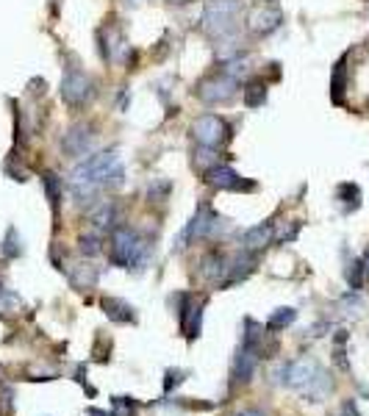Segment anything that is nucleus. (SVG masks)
<instances>
[{
	"instance_id": "obj_1",
	"label": "nucleus",
	"mask_w": 369,
	"mask_h": 416,
	"mask_svg": "<svg viewBox=\"0 0 369 416\" xmlns=\"http://www.w3.org/2000/svg\"><path fill=\"white\" fill-rule=\"evenodd\" d=\"M123 184H125V167L114 150L95 153L72 170V186H89L100 192V189H120Z\"/></svg>"
},
{
	"instance_id": "obj_2",
	"label": "nucleus",
	"mask_w": 369,
	"mask_h": 416,
	"mask_svg": "<svg viewBox=\"0 0 369 416\" xmlns=\"http://www.w3.org/2000/svg\"><path fill=\"white\" fill-rule=\"evenodd\" d=\"M109 258L114 266H128L134 272H142L150 261V244L128 225H120L111 230V250Z\"/></svg>"
},
{
	"instance_id": "obj_3",
	"label": "nucleus",
	"mask_w": 369,
	"mask_h": 416,
	"mask_svg": "<svg viewBox=\"0 0 369 416\" xmlns=\"http://www.w3.org/2000/svg\"><path fill=\"white\" fill-rule=\"evenodd\" d=\"M239 25V0H208L203 11V28L214 36H228Z\"/></svg>"
},
{
	"instance_id": "obj_4",
	"label": "nucleus",
	"mask_w": 369,
	"mask_h": 416,
	"mask_svg": "<svg viewBox=\"0 0 369 416\" xmlns=\"http://www.w3.org/2000/svg\"><path fill=\"white\" fill-rule=\"evenodd\" d=\"M194 95L208 103V106H217V103H228L233 95H236V78H230L228 72H217V75H205L197 86H194Z\"/></svg>"
},
{
	"instance_id": "obj_5",
	"label": "nucleus",
	"mask_w": 369,
	"mask_h": 416,
	"mask_svg": "<svg viewBox=\"0 0 369 416\" xmlns=\"http://www.w3.org/2000/svg\"><path fill=\"white\" fill-rule=\"evenodd\" d=\"M95 97V83L86 72L81 70H67V75L61 78V100L72 109L86 106Z\"/></svg>"
},
{
	"instance_id": "obj_6",
	"label": "nucleus",
	"mask_w": 369,
	"mask_h": 416,
	"mask_svg": "<svg viewBox=\"0 0 369 416\" xmlns=\"http://www.w3.org/2000/svg\"><path fill=\"white\" fill-rule=\"evenodd\" d=\"M191 134H194V142H197V145H205V147H217V145H222V142L230 139V128H228L225 120L217 117V114H203V117H197L194 125H191Z\"/></svg>"
},
{
	"instance_id": "obj_7",
	"label": "nucleus",
	"mask_w": 369,
	"mask_h": 416,
	"mask_svg": "<svg viewBox=\"0 0 369 416\" xmlns=\"http://www.w3.org/2000/svg\"><path fill=\"white\" fill-rule=\"evenodd\" d=\"M203 181L214 189H222V192H256L258 184L256 181H244L236 170L225 167V164H214L211 170L203 173Z\"/></svg>"
},
{
	"instance_id": "obj_8",
	"label": "nucleus",
	"mask_w": 369,
	"mask_h": 416,
	"mask_svg": "<svg viewBox=\"0 0 369 416\" xmlns=\"http://www.w3.org/2000/svg\"><path fill=\"white\" fill-rule=\"evenodd\" d=\"M320 372H322V367H320L317 361H311V358L289 361V364H283V367H281V383H283V386H289V389L303 392V389H308V386H311V381H314Z\"/></svg>"
},
{
	"instance_id": "obj_9",
	"label": "nucleus",
	"mask_w": 369,
	"mask_h": 416,
	"mask_svg": "<svg viewBox=\"0 0 369 416\" xmlns=\"http://www.w3.org/2000/svg\"><path fill=\"white\" fill-rule=\"evenodd\" d=\"M92 145H95V131H92V125H86V122L72 125V128L64 134V139H61V150H64L67 156H86V153L92 150Z\"/></svg>"
},
{
	"instance_id": "obj_10",
	"label": "nucleus",
	"mask_w": 369,
	"mask_h": 416,
	"mask_svg": "<svg viewBox=\"0 0 369 416\" xmlns=\"http://www.w3.org/2000/svg\"><path fill=\"white\" fill-rule=\"evenodd\" d=\"M261 358H264V347H261V344H247V342H242V347H239V353H236V364H233V378H236L239 383H247V381L253 378V372H256V367H258Z\"/></svg>"
},
{
	"instance_id": "obj_11",
	"label": "nucleus",
	"mask_w": 369,
	"mask_h": 416,
	"mask_svg": "<svg viewBox=\"0 0 369 416\" xmlns=\"http://www.w3.org/2000/svg\"><path fill=\"white\" fill-rule=\"evenodd\" d=\"M256 264H258V255H256V253H250V250H242V253H239V255L228 264V275H225L222 286H233V283L244 280V278L256 269Z\"/></svg>"
},
{
	"instance_id": "obj_12",
	"label": "nucleus",
	"mask_w": 369,
	"mask_h": 416,
	"mask_svg": "<svg viewBox=\"0 0 369 416\" xmlns=\"http://www.w3.org/2000/svg\"><path fill=\"white\" fill-rule=\"evenodd\" d=\"M272 233H275V225H272V222H258V225L247 227V230L242 233V250H250V253L264 250V247L272 241Z\"/></svg>"
},
{
	"instance_id": "obj_13",
	"label": "nucleus",
	"mask_w": 369,
	"mask_h": 416,
	"mask_svg": "<svg viewBox=\"0 0 369 416\" xmlns=\"http://www.w3.org/2000/svg\"><path fill=\"white\" fill-rule=\"evenodd\" d=\"M100 305H103L106 317H109L111 322H117V325L136 322V308H134L131 303L120 300V297H103V300H100Z\"/></svg>"
},
{
	"instance_id": "obj_14",
	"label": "nucleus",
	"mask_w": 369,
	"mask_h": 416,
	"mask_svg": "<svg viewBox=\"0 0 369 416\" xmlns=\"http://www.w3.org/2000/svg\"><path fill=\"white\" fill-rule=\"evenodd\" d=\"M281 19H283L281 8H278V6H267V8H258V11L250 17V28H253L256 33H272V31L281 25Z\"/></svg>"
},
{
	"instance_id": "obj_15",
	"label": "nucleus",
	"mask_w": 369,
	"mask_h": 416,
	"mask_svg": "<svg viewBox=\"0 0 369 416\" xmlns=\"http://www.w3.org/2000/svg\"><path fill=\"white\" fill-rule=\"evenodd\" d=\"M97 278H100V272H97V266H92L89 261L72 264V269H70V283H72L78 291H86V289H92V286L97 283Z\"/></svg>"
},
{
	"instance_id": "obj_16",
	"label": "nucleus",
	"mask_w": 369,
	"mask_h": 416,
	"mask_svg": "<svg viewBox=\"0 0 369 416\" xmlns=\"http://www.w3.org/2000/svg\"><path fill=\"white\" fill-rule=\"evenodd\" d=\"M117 219H120V208L114 200H103L92 208V225L100 227V230H109V227H117Z\"/></svg>"
},
{
	"instance_id": "obj_17",
	"label": "nucleus",
	"mask_w": 369,
	"mask_h": 416,
	"mask_svg": "<svg viewBox=\"0 0 369 416\" xmlns=\"http://www.w3.org/2000/svg\"><path fill=\"white\" fill-rule=\"evenodd\" d=\"M228 264H230V261H228L222 253L214 250V253H208V255L200 261V266H203L200 272H203L208 280H217V283H219V280H225V275H228Z\"/></svg>"
},
{
	"instance_id": "obj_18",
	"label": "nucleus",
	"mask_w": 369,
	"mask_h": 416,
	"mask_svg": "<svg viewBox=\"0 0 369 416\" xmlns=\"http://www.w3.org/2000/svg\"><path fill=\"white\" fill-rule=\"evenodd\" d=\"M42 189H45V198L53 208V214H58L61 198H64V181L56 173H42Z\"/></svg>"
},
{
	"instance_id": "obj_19",
	"label": "nucleus",
	"mask_w": 369,
	"mask_h": 416,
	"mask_svg": "<svg viewBox=\"0 0 369 416\" xmlns=\"http://www.w3.org/2000/svg\"><path fill=\"white\" fill-rule=\"evenodd\" d=\"M242 95H244V106H247V109L264 106V103H267V81H264V78L247 81V86L242 89Z\"/></svg>"
},
{
	"instance_id": "obj_20",
	"label": "nucleus",
	"mask_w": 369,
	"mask_h": 416,
	"mask_svg": "<svg viewBox=\"0 0 369 416\" xmlns=\"http://www.w3.org/2000/svg\"><path fill=\"white\" fill-rule=\"evenodd\" d=\"M347 58H342L333 70V78H331V100L333 103H345V86H347Z\"/></svg>"
},
{
	"instance_id": "obj_21",
	"label": "nucleus",
	"mask_w": 369,
	"mask_h": 416,
	"mask_svg": "<svg viewBox=\"0 0 369 416\" xmlns=\"http://www.w3.org/2000/svg\"><path fill=\"white\" fill-rule=\"evenodd\" d=\"M336 200L345 203V211H356V208L361 206V189L356 184H339Z\"/></svg>"
},
{
	"instance_id": "obj_22",
	"label": "nucleus",
	"mask_w": 369,
	"mask_h": 416,
	"mask_svg": "<svg viewBox=\"0 0 369 416\" xmlns=\"http://www.w3.org/2000/svg\"><path fill=\"white\" fill-rule=\"evenodd\" d=\"M297 319V311L295 308H275L267 319V330H286L292 322Z\"/></svg>"
},
{
	"instance_id": "obj_23",
	"label": "nucleus",
	"mask_w": 369,
	"mask_h": 416,
	"mask_svg": "<svg viewBox=\"0 0 369 416\" xmlns=\"http://www.w3.org/2000/svg\"><path fill=\"white\" fill-rule=\"evenodd\" d=\"M0 253H3L6 258H19V255H22V239H19L17 227H8V230H6V239H3V244H0Z\"/></svg>"
},
{
	"instance_id": "obj_24",
	"label": "nucleus",
	"mask_w": 369,
	"mask_h": 416,
	"mask_svg": "<svg viewBox=\"0 0 369 416\" xmlns=\"http://www.w3.org/2000/svg\"><path fill=\"white\" fill-rule=\"evenodd\" d=\"M170 189H173V184H170L167 178H153V181L148 184V198H150V203H164V200L170 198Z\"/></svg>"
},
{
	"instance_id": "obj_25",
	"label": "nucleus",
	"mask_w": 369,
	"mask_h": 416,
	"mask_svg": "<svg viewBox=\"0 0 369 416\" xmlns=\"http://www.w3.org/2000/svg\"><path fill=\"white\" fill-rule=\"evenodd\" d=\"M78 250H81L84 258H95V255L103 253V241H100V236H95V233H84V236L78 239Z\"/></svg>"
},
{
	"instance_id": "obj_26",
	"label": "nucleus",
	"mask_w": 369,
	"mask_h": 416,
	"mask_svg": "<svg viewBox=\"0 0 369 416\" xmlns=\"http://www.w3.org/2000/svg\"><path fill=\"white\" fill-rule=\"evenodd\" d=\"M214 164H219V161H217V153H214V147H205V145H200V147L194 150V167H197L200 173H205V170H211Z\"/></svg>"
},
{
	"instance_id": "obj_27",
	"label": "nucleus",
	"mask_w": 369,
	"mask_h": 416,
	"mask_svg": "<svg viewBox=\"0 0 369 416\" xmlns=\"http://www.w3.org/2000/svg\"><path fill=\"white\" fill-rule=\"evenodd\" d=\"M364 275H367V264H364V261H353V264L347 266V283H350V289H353V291H359V289H361Z\"/></svg>"
},
{
	"instance_id": "obj_28",
	"label": "nucleus",
	"mask_w": 369,
	"mask_h": 416,
	"mask_svg": "<svg viewBox=\"0 0 369 416\" xmlns=\"http://www.w3.org/2000/svg\"><path fill=\"white\" fill-rule=\"evenodd\" d=\"M136 403L131 397H114V416H134Z\"/></svg>"
},
{
	"instance_id": "obj_29",
	"label": "nucleus",
	"mask_w": 369,
	"mask_h": 416,
	"mask_svg": "<svg viewBox=\"0 0 369 416\" xmlns=\"http://www.w3.org/2000/svg\"><path fill=\"white\" fill-rule=\"evenodd\" d=\"M186 381V372L184 369H167V381H164V392L170 394L175 386H181Z\"/></svg>"
},
{
	"instance_id": "obj_30",
	"label": "nucleus",
	"mask_w": 369,
	"mask_h": 416,
	"mask_svg": "<svg viewBox=\"0 0 369 416\" xmlns=\"http://www.w3.org/2000/svg\"><path fill=\"white\" fill-rule=\"evenodd\" d=\"M339 416H361V414H359V408H356V403H353V400H345Z\"/></svg>"
},
{
	"instance_id": "obj_31",
	"label": "nucleus",
	"mask_w": 369,
	"mask_h": 416,
	"mask_svg": "<svg viewBox=\"0 0 369 416\" xmlns=\"http://www.w3.org/2000/svg\"><path fill=\"white\" fill-rule=\"evenodd\" d=\"M239 416H264V414H258V411H244V414H239Z\"/></svg>"
},
{
	"instance_id": "obj_32",
	"label": "nucleus",
	"mask_w": 369,
	"mask_h": 416,
	"mask_svg": "<svg viewBox=\"0 0 369 416\" xmlns=\"http://www.w3.org/2000/svg\"><path fill=\"white\" fill-rule=\"evenodd\" d=\"M364 264H367V272H369V253H367V258H364Z\"/></svg>"
},
{
	"instance_id": "obj_33",
	"label": "nucleus",
	"mask_w": 369,
	"mask_h": 416,
	"mask_svg": "<svg viewBox=\"0 0 369 416\" xmlns=\"http://www.w3.org/2000/svg\"><path fill=\"white\" fill-rule=\"evenodd\" d=\"M170 3H189V0H170Z\"/></svg>"
},
{
	"instance_id": "obj_34",
	"label": "nucleus",
	"mask_w": 369,
	"mask_h": 416,
	"mask_svg": "<svg viewBox=\"0 0 369 416\" xmlns=\"http://www.w3.org/2000/svg\"><path fill=\"white\" fill-rule=\"evenodd\" d=\"M125 3H139V0H125Z\"/></svg>"
}]
</instances>
